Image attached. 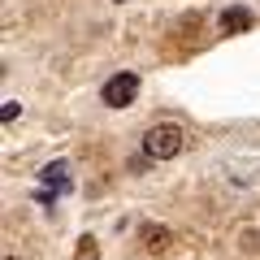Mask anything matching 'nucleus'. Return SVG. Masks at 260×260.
Returning <instances> with one entry per match:
<instances>
[{
  "mask_svg": "<svg viewBox=\"0 0 260 260\" xmlns=\"http://www.w3.org/2000/svg\"><path fill=\"white\" fill-rule=\"evenodd\" d=\"M91 251H95V239H91V234H83V239H78V256H91Z\"/></svg>",
  "mask_w": 260,
  "mask_h": 260,
  "instance_id": "423d86ee",
  "label": "nucleus"
},
{
  "mask_svg": "<svg viewBox=\"0 0 260 260\" xmlns=\"http://www.w3.org/2000/svg\"><path fill=\"white\" fill-rule=\"evenodd\" d=\"M143 152H148V160H174L178 152H182V130H178L174 121L152 126L148 135H143Z\"/></svg>",
  "mask_w": 260,
  "mask_h": 260,
  "instance_id": "f257e3e1",
  "label": "nucleus"
},
{
  "mask_svg": "<svg viewBox=\"0 0 260 260\" xmlns=\"http://www.w3.org/2000/svg\"><path fill=\"white\" fill-rule=\"evenodd\" d=\"M135 95H139V78L135 74H113L109 83H104V104H109V109H126Z\"/></svg>",
  "mask_w": 260,
  "mask_h": 260,
  "instance_id": "f03ea898",
  "label": "nucleus"
},
{
  "mask_svg": "<svg viewBox=\"0 0 260 260\" xmlns=\"http://www.w3.org/2000/svg\"><path fill=\"white\" fill-rule=\"evenodd\" d=\"M5 260H18V256H5Z\"/></svg>",
  "mask_w": 260,
  "mask_h": 260,
  "instance_id": "0eeeda50",
  "label": "nucleus"
},
{
  "mask_svg": "<svg viewBox=\"0 0 260 260\" xmlns=\"http://www.w3.org/2000/svg\"><path fill=\"white\" fill-rule=\"evenodd\" d=\"M247 26H251V13L239 9V5L221 13V35H234V30H247Z\"/></svg>",
  "mask_w": 260,
  "mask_h": 260,
  "instance_id": "20e7f679",
  "label": "nucleus"
},
{
  "mask_svg": "<svg viewBox=\"0 0 260 260\" xmlns=\"http://www.w3.org/2000/svg\"><path fill=\"white\" fill-rule=\"evenodd\" d=\"M39 178H44L48 186H61V191H65V186H70V182H65V178H70V169H65L61 160H56V165H48V169H44V174H39Z\"/></svg>",
  "mask_w": 260,
  "mask_h": 260,
  "instance_id": "39448f33",
  "label": "nucleus"
},
{
  "mask_svg": "<svg viewBox=\"0 0 260 260\" xmlns=\"http://www.w3.org/2000/svg\"><path fill=\"white\" fill-rule=\"evenodd\" d=\"M139 243H143V251H165L169 247V230L165 225H143Z\"/></svg>",
  "mask_w": 260,
  "mask_h": 260,
  "instance_id": "7ed1b4c3",
  "label": "nucleus"
}]
</instances>
